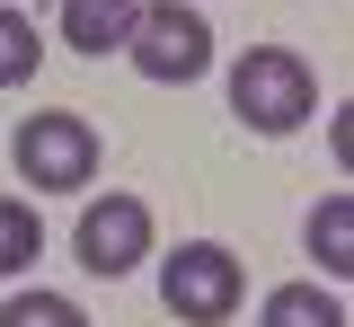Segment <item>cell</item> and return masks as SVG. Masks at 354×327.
<instances>
[{
    "mask_svg": "<svg viewBox=\"0 0 354 327\" xmlns=\"http://www.w3.org/2000/svg\"><path fill=\"white\" fill-rule=\"evenodd\" d=\"M310 257H319V275L346 283L354 275V195H319V212H310Z\"/></svg>",
    "mask_w": 354,
    "mask_h": 327,
    "instance_id": "cell-7",
    "label": "cell"
},
{
    "mask_svg": "<svg viewBox=\"0 0 354 327\" xmlns=\"http://www.w3.org/2000/svg\"><path fill=\"white\" fill-rule=\"evenodd\" d=\"M0 327H88V310L80 301H71V292H9V301H0Z\"/></svg>",
    "mask_w": 354,
    "mask_h": 327,
    "instance_id": "cell-11",
    "label": "cell"
},
{
    "mask_svg": "<svg viewBox=\"0 0 354 327\" xmlns=\"http://www.w3.org/2000/svg\"><path fill=\"white\" fill-rule=\"evenodd\" d=\"M9 159H18V177H27L36 195H80L88 177H97V124L71 115V106H44V115L18 124Z\"/></svg>",
    "mask_w": 354,
    "mask_h": 327,
    "instance_id": "cell-3",
    "label": "cell"
},
{
    "mask_svg": "<svg viewBox=\"0 0 354 327\" xmlns=\"http://www.w3.org/2000/svg\"><path fill=\"white\" fill-rule=\"evenodd\" d=\"M124 53H133L142 80H160V89H195V80L213 71V18H204L195 0H142Z\"/></svg>",
    "mask_w": 354,
    "mask_h": 327,
    "instance_id": "cell-2",
    "label": "cell"
},
{
    "mask_svg": "<svg viewBox=\"0 0 354 327\" xmlns=\"http://www.w3.org/2000/svg\"><path fill=\"white\" fill-rule=\"evenodd\" d=\"M71 257H80L88 275H133V266H142V257H151V204H142V195H88L80 204V230H71Z\"/></svg>",
    "mask_w": 354,
    "mask_h": 327,
    "instance_id": "cell-5",
    "label": "cell"
},
{
    "mask_svg": "<svg viewBox=\"0 0 354 327\" xmlns=\"http://www.w3.org/2000/svg\"><path fill=\"white\" fill-rule=\"evenodd\" d=\"M36 257H44V221H36V204L0 195V275H27Z\"/></svg>",
    "mask_w": 354,
    "mask_h": 327,
    "instance_id": "cell-10",
    "label": "cell"
},
{
    "mask_svg": "<svg viewBox=\"0 0 354 327\" xmlns=\"http://www.w3.org/2000/svg\"><path fill=\"white\" fill-rule=\"evenodd\" d=\"M160 301H169V319H186V327H221V319H239L248 275H239V257H230L221 239H186L177 257H160Z\"/></svg>",
    "mask_w": 354,
    "mask_h": 327,
    "instance_id": "cell-4",
    "label": "cell"
},
{
    "mask_svg": "<svg viewBox=\"0 0 354 327\" xmlns=\"http://www.w3.org/2000/svg\"><path fill=\"white\" fill-rule=\"evenodd\" d=\"M142 0H62V45L71 53H124Z\"/></svg>",
    "mask_w": 354,
    "mask_h": 327,
    "instance_id": "cell-6",
    "label": "cell"
},
{
    "mask_svg": "<svg viewBox=\"0 0 354 327\" xmlns=\"http://www.w3.org/2000/svg\"><path fill=\"white\" fill-rule=\"evenodd\" d=\"M257 327H346V301H337L328 283H274Z\"/></svg>",
    "mask_w": 354,
    "mask_h": 327,
    "instance_id": "cell-8",
    "label": "cell"
},
{
    "mask_svg": "<svg viewBox=\"0 0 354 327\" xmlns=\"http://www.w3.org/2000/svg\"><path fill=\"white\" fill-rule=\"evenodd\" d=\"M36 62H44V45H36V18L0 0V89H27V80H36Z\"/></svg>",
    "mask_w": 354,
    "mask_h": 327,
    "instance_id": "cell-9",
    "label": "cell"
},
{
    "mask_svg": "<svg viewBox=\"0 0 354 327\" xmlns=\"http://www.w3.org/2000/svg\"><path fill=\"white\" fill-rule=\"evenodd\" d=\"M230 115L248 124V133H301L310 115H319V80H310L301 53L283 45H248L239 62H230Z\"/></svg>",
    "mask_w": 354,
    "mask_h": 327,
    "instance_id": "cell-1",
    "label": "cell"
}]
</instances>
